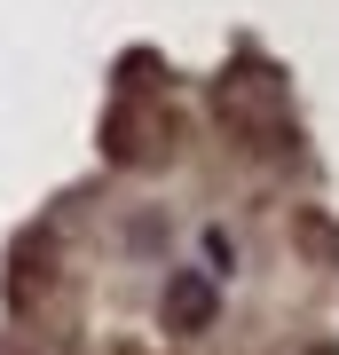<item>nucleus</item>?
<instances>
[{
	"instance_id": "f257e3e1",
	"label": "nucleus",
	"mask_w": 339,
	"mask_h": 355,
	"mask_svg": "<svg viewBox=\"0 0 339 355\" xmlns=\"http://www.w3.org/2000/svg\"><path fill=\"white\" fill-rule=\"evenodd\" d=\"M221 119L245 127V135H284V79L261 71V64L229 71V79H221Z\"/></svg>"
},
{
	"instance_id": "f03ea898",
	"label": "nucleus",
	"mask_w": 339,
	"mask_h": 355,
	"mask_svg": "<svg viewBox=\"0 0 339 355\" xmlns=\"http://www.w3.org/2000/svg\"><path fill=\"white\" fill-rule=\"evenodd\" d=\"M166 324H174V331H205V324H214V284H205V277H174V284H166Z\"/></svg>"
}]
</instances>
